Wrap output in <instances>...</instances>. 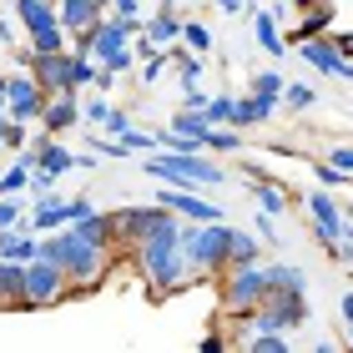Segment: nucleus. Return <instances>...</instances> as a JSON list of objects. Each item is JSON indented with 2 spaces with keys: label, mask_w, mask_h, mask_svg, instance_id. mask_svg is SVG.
Returning a JSON list of instances; mask_svg holds the SVG:
<instances>
[{
  "label": "nucleus",
  "mask_w": 353,
  "mask_h": 353,
  "mask_svg": "<svg viewBox=\"0 0 353 353\" xmlns=\"http://www.w3.org/2000/svg\"><path fill=\"white\" fill-rule=\"evenodd\" d=\"M137 272L147 278L152 298H167L176 288H187V258H182V217L162 222L152 237H141L137 243Z\"/></svg>",
  "instance_id": "nucleus-1"
},
{
  "label": "nucleus",
  "mask_w": 353,
  "mask_h": 353,
  "mask_svg": "<svg viewBox=\"0 0 353 353\" xmlns=\"http://www.w3.org/2000/svg\"><path fill=\"white\" fill-rule=\"evenodd\" d=\"M41 258H51L61 272H66L71 288H96V283L106 278V252L91 248V243H81V237L71 232V222H66V228L41 232Z\"/></svg>",
  "instance_id": "nucleus-2"
},
{
  "label": "nucleus",
  "mask_w": 353,
  "mask_h": 353,
  "mask_svg": "<svg viewBox=\"0 0 353 353\" xmlns=\"http://www.w3.org/2000/svg\"><path fill=\"white\" fill-rule=\"evenodd\" d=\"M182 258L187 272L197 278H217L228 268V222H182Z\"/></svg>",
  "instance_id": "nucleus-3"
},
{
  "label": "nucleus",
  "mask_w": 353,
  "mask_h": 353,
  "mask_svg": "<svg viewBox=\"0 0 353 353\" xmlns=\"http://www.w3.org/2000/svg\"><path fill=\"white\" fill-rule=\"evenodd\" d=\"M147 176H157L162 187H217L228 172L207 162L202 152H162V157H147Z\"/></svg>",
  "instance_id": "nucleus-4"
},
{
  "label": "nucleus",
  "mask_w": 353,
  "mask_h": 353,
  "mask_svg": "<svg viewBox=\"0 0 353 353\" xmlns=\"http://www.w3.org/2000/svg\"><path fill=\"white\" fill-rule=\"evenodd\" d=\"M308 298L303 293H268L252 313H237V323H243L248 333L252 328H278V333H293V328H303L308 323Z\"/></svg>",
  "instance_id": "nucleus-5"
},
{
  "label": "nucleus",
  "mask_w": 353,
  "mask_h": 353,
  "mask_svg": "<svg viewBox=\"0 0 353 353\" xmlns=\"http://www.w3.org/2000/svg\"><path fill=\"white\" fill-rule=\"evenodd\" d=\"M222 313H252L258 303L268 298V278H263V263H237V268H222Z\"/></svg>",
  "instance_id": "nucleus-6"
},
{
  "label": "nucleus",
  "mask_w": 353,
  "mask_h": 353,
  "mask_svg": "<svg viewBox=\"0 0 353 353\" xmlns=\"http://www.w3.org/2000/svg\"><path fill=\"white\" fill-rule=\"evenodd\" d=\"M106 217H111V248H137L141 237H152L176 212L162 207V202H152V207H117V212H106Z\"/></svg>",
  "instance_id": "nucleus-7"
},
{
  "label": "nucleus",
  "mask_w": 353,
  "mask_h": 353,
  "mask_svg": "<svg viewBox=\"0 0 353 353\" xmlns=\"http://www.w3.org/2000/svg\"><path fill=\"white\" fill-rule=\"evenodd\" d=\"M308 237L318 248H333L343 232H353V217H343V207H339V197H333L328 187H318V192H308Z\"/></svg>",
  "instance_id": "nucleus-8"
},
{
  "label": "nucleus",
  "mask_w": 353,
  "mask_h": 353,
  "mask_svg": "<svg viewBox=\"0 0 353 353\" xmlns=\"http://www.w3.org/2000/svg\"><path fill=\"white\" fill-rule=\"evenodd\" d=\"M66 293H76V288L66 283V272H61L51 258H30L26 263V308H51V303H61Z\"/></svg>",
  "instance_id": "nucleus-9"
},
{
  "label": "nucleus",
  "mask_w": 353,
  "mask_h": 353,
  "mask_svg": "<svg viewBox=\"0 0 353 353\" xmlns=\"http://www.w3.org/2000/svg\"><path fill=\"white\" fill-rule=\"evenodd\" d=\"M293 51L308 61V66L318 71V76H333V81H348L353 86V56H343L339 46H333L328 36H303Z\"/></svg>",
  "instance_id": "nucleus-10"
},
{
  "label": "nucleus",
  "mask_w": 353,
  "mask_h": 353,
  "mask_svg": "<svg viewBox=\"0 0 353 353\" xmlns=\"http://www.w3.org/2000/svg\"><path fill=\"white\" fill-rule=\"evenodd\" d=\"M15 56H21V66L36 76L41 81V91H76L71 86V46L66 51H51V56H36V51H21V46H15Z\"/></svg>",
  "instance_id": "nucleus-11"
},
{
  "label": "nucleus",
  "mask_w": 353,
  "mask_h": 353,
  "mask_svg": "<svg viewBox=\"0 0 353 353\" xmlns=\"http://www.w3.org/2000/svg\"><path fill=\"white\" fill-rule=\"evenodd\" d=\"M41 106H46V91H41V81L36 76H6V117L10 121H41Z\"/></svg>",
  "instance_id": "nucleus-12"
},
{
  "label": "nucleus",
  "mask_w": 353,
  "mask_h": 353,
  "mask_svg": "<svg viewBox=\"0 0 353 353\" xmlns=\"http://www.w3.org/2000/svg\"><path fill=\"white\" fill-rule=\"evenodd\" d=\"M157 202L172 207L182 222H217V217H222V207H217V202H202L197 187H162V192H157Z\"/></svg>",
  "instance_id": "nucleus-13"
},
{
  "label": "nucleus",
  "mask_w": 353,
  "mask_h": 353,
  "mask_svg": "<svg viewBox=\"0 0 353 353\" xmlns=\"http://www.w3.org/2000/svg\"><path fill=\"white\" fill-rule=\"evenodd\" d=\"M71 126H81V101H76V91H46V106H41V132L66 137Z\"/></svg>",
  "instance_id": "nucleus-14"
},
{
  "label": "nucleus",
  "mask_w": 353,
  "mask_h": 353,
  "mask_svg": "<svg viewBox=\"0 0 353 353\" xmlns=\"http://www.w3.org/2000/svg\"><path fill=\"white\" fill-rule=\"evenodd\" d=\"M141 30H147L152 46H176V41H182V15H176V0H162V6L141 21Z\"/></svg>",
  "instance_id": "nucleus-15"
},
{
  "label": "nucleus",
  "mask_w": 353,
  "mask_h": 353,
  "mask_svg": "<svg viewBox=\"0 0 353 353\" xmlns=\"http://www.w3.org/2000/svg\"><path fill=\"white\" fill-rule=\"evenodd\" d=\"M26 222H30V232H51V228H66V202H61L56 192H41V197L30 202Z\"/></svg>",
  "instance_id": "nucleus-16"
},
{
  "label": "nucleus",
  "mask_w": 353,
  "mask_h": 353,
  "mask_svg": "<svg viewBox=\"0 0 353 353\" xmlns=\"http://www.w3.org/2000/svg\"><path fill=\"white\" fill-rule=\"evenodd\" d=\"M272 117H278V101H272V96L248 91V96H237V117H232V126L243 132V126H263V121H272Z\"/></svg>",
  "instance_id": "nucleus-17"
},
{
  "label": "nucleus",
  "mask_w": 353,
  "mask_h": 353,
  "mask_svg": "<svg viewBox=\"0 0 353 353\" xmlns=\"http://www.w3.org/2000/svg\"><path fill=\"white\" fill-rule=\"evenodd\" d=\"M248 6V0H243ZM252 10V36H258V46L268 56H283L288 51V36H278V10H258V6H248Z\"/></svg>",
  "instance_id": "nucleus-18"
},
{
  "label": "nucleus",
  "mask_w": 353,
  "mask_h": 353,
  "mask_svg": "<svg viewBox=\"0 0 353 353\" xmlns=\"http://www.w3.org/2000/svg\"><path fill=\"white\" fill-rule=\"evenodd\" d=\"M0 308H26V263L0 258Z\"/></svg>",
  "instance_id": "nucleus-19"
},
{
  "label": "nucleus",
  "mask_w": 353,
  "mask_h": 353,
  "mask_svg": "<svg viewBox=\"0 0 353 353\" xmlns=\"http://www.w3.org/2000/svg\"><path fill=\"white\" fill-rule=\"evenodd\" d=\"M56 15H61V26H66V30H81L91 21H101L106 6H101V0H56Z\"/></svg>",
  "instance_id": "nucleus-20"
},
{
  "label": "nucleus",
  "mask_w": 353,
  "mask_h": 353,
  "mask_svg": "<svg viewBox=\"0 0 353 353\" xmlns=\"http://www.w3.org/2000/svg\"><path fill=\"white\" fill-rule=\"evenodd\" d=\"M263 278H268V293H303L308 288V272L298 263H268Z\"/></svg>",
  "instance_id": "nucleus-21"
},
{
  "label": "nucleus",
  "mask_w": 353,
  "mask_h": 353,
  "mask_svg": "<svg viewBox=\"0 0 353 353\" xmlns=\"http://www.w3.org/2000/svg\"><path fill=\"white\" fill-rule=\"evenodd\" d=\"M10 10H15V21H21L26 30H41V26H56L61 21L56 0H10Z\"/></svg>",
  "instance_id": "nucleus-22"
},
{
  "label": "nucleus",
  "mask_w": 353,
  "mask_h": 353,
  "mask_svg": "<svg viewBox=\"0 0 353 353\" xmlns=\"http://www.w3.org/2000/svg\"><path fill=\"white\" fill-rule=\"evenodd\" d=\"M71 232L81 237V243L111 252V217H106V212H86V217H76V222H71Z\"/></svg>",
  "instance_id": "nucleus-23"
},
{
  "label": "nucleus",
  "mask_w": 353,
  "mask_h": 353,
  "mask_svg": "<svg viewBox=\"0 0 353 353\" xmlns=\"http://www.w3.org/2000/svg\"><path fill=\"white\" fill-rule=\"evenodd\" d=\"M172 132H176V137H192V141L207 152V132H212V121H207L202 106H182V111L172 117Z\"/></svg>",
  "instance_id": "nucleus-24"
},
{
  "label": "nucleus",
  "mask_w": 353,
  "mask_h": 353,
  "mask_svg": "<svg viewBox=\"0 0 353 353\" xmlns=\"http://www.w3.org/2000/svg\"><path fill=\"white\" fill-rule=\"evenodd\" d=\"M258 258H263V237L258 232H243V228H228V268L258 263Z\"/></svg>",
  "instance_id": "nucleus-25"
},
{
  "label": "nucleus",
  "mask_w": 353,
  "mask_h": 353,
  "mask_svg": "<svg viewBox=\"0 0 353 353\" xmlns=\"http://www.w3.org/2000/svg\"><path fill=\"white\" fill-rule=\"evenodd\" d=\"M26 51L36 56H51V51H66V26H41V30H26Z\"/></svg>",
  "instance_id": "nucleus-26"
},
{
  "label": "nucleus",
  "mask_w": 353,
  "mask_h": 353,
  "mask_svg": "<svg viewBox=\"0 0 353 353\" xmlns=\"http://www.w3.org/2000/svg\"><path fill=\"white\" fill-rule=\"evenodd\" d=\"M252 202H258V212H268V217H278L283 207H288V192H283L278 182H263V176L252 172Z\"/></svg>",
  "instance_id": "nucleus-27"
},
{
  "label": "nucleus",
  "mask_w": 353,
  "mask_h": 353,
  "mask_svg": "<svg viewBox=\"0 0 353 353\" xmlns=\"http://www.w3.org/2000/svg\"><path fill=\"white\" fill-rule=\"evenodd\" d=\"M318 101V91L308 81H283V96H278V111H288V117H298V111H308Z\"/></svg>",
  "instance_id": "nucleus-28"
},
{
  "label": "nucleus",
  "mask_w": 353,
  "mask_h": 353,
  "mask_svg": "<svg viewBox=\"0 0 353 353\" xmlns=\"http://www.w3.org/2000/svg\"><path fill=\"white\" fill-rule=\"evenodd\" d=\"M248 348H252V353H288V348H293V339L278 333V328H252V333H248Z\"/></svg>",
  "instance_id": "nucleus-29"
},
{
  "label": "nucleus",
  "mask_w": 353,
  "mask_h": 353,
  "mask_svg": "<svg viewBox=\"0 0 353 353\" xmlns=\"http://www.w3.org/2000/svg\"><path fill=\"white\" fill-rule=\"evenodd\" d=\"M207 121L212 126H232V117H237V96L232 91H222V96H207Z\"/></svg>",
  "instance_id": "nucleus-30"
},
{
  "label": "nucleus",
  "mask_w": 353,
  "mask_h": 353,
  "mask_svg": "<svg viewBox=\"0 0 353 353\" xmlns=\"http://www.w3.org/2000/svg\"><path fill=\"white\" fill-rule=\"evenodd\" d=\"M182 41H187V51H197V56L212 51V30H207L202 21H182Z\"/></svg>",
  "instance_id": "nucleus-31"
},
{
  "label": "nucleus",
  "mask_w": 353,
  "mask_h": 353,
  "mask_svg": "<svg viewBox=\"0 0 353 353\" xmlns=\"http://www.w3.org/2000/svg\"><path fill=\"white\" fill-rule=\"evenodd\" d=\"M15 222H26V197L21 192H6L0 197V228H15Z\"/></svg>",
  "instance_id": "nucleus-32"
},
{
  "label": "nucleus",
  "mask_w": 353,
  "mask_h": 353,
  "mask_svg": "<svg viewBox=\"0 0 353 353\" xmlns=\"http://www.w3.org/2000/svg\"><path fill=\"white\" fill-rule=\"evenodd\" d=\"M172 66V56H167V46H162V51H152L147 61H141V86H157V81H162V71Z\"/></svg>",
  "instance_id": "nucleus-33"
},
{
  "label": "nucleus",
  "mask_w": 353,
  "mask_h": 353,
  "mask_svg": "<svg viewBox=\"0 0 353 353\" xmlns=\"http://www.w3.org/2000/svg\"><path fill=\"white\" fill-rule=\"evenodd\" d=\"M313 176H318V182H323L328 192H339V187H348V182H353V176H343L333 162H323V157H313Z\"/></svg>",
  "instance_id": "nucleus-34"
},
{
  "label": "nucleus",
  "mask_w": 353,
  "mask_h": 353,
  "mask_svg": "<svg viewBox=\"0 0 353 353\" xmlns=\"http://www.w3.org/2000/svg\"><path fill=\"white\" fill-rule=\"evenodd\" d=\"M237 126H212V132H207V152H237Z\"/></svg>",
  "instance_id": "nucleus-35"
},
{
  "label": "nucleus",
  "mask_w": 353,
  "mask_h": 353,
  "mask_svg": "<svg viewBox=\"0 0 353 353\" xmlns=\"http://www.w3.org/2000/svg\"><path fill=\"white\" fill-rule=\"evenodd\" d=\"M283 81H288L283 71H258V76H252V91H258V96H272V101H278V96H283Z\"/></svg>",
  "instance_id": "nucleus-36"
},
{
  "label": "nucleus",
  "mask_w": 353,
  "mask_h": 353,
  "mask_svg": "<svg viewBox=\"0 0 353 353\" xmlns=\"http://www.w3.org/2000/svg\"><path fill=\"white\" fill-rule=\"evenodd\" d=\"M323 162H333L343 176H353V141H333V147L323 152Z\"/></svg>",
  "instance_id": "nucleus-37"
},
{
  "label": "nucleus",
  "mask_w": 353,
  "mask_h": 353,
  "mask_svg": "<svg viewBox=\"0 0 353 353\" xmlns=\"http://www.w3.org/2000/svg\"><path fill=\"white\" fill-rule=\"evenodd\" d=\"M121 147H126V152H152V147H157V132H141V126H126V132H121Z\"/></svg>",
  "instance_id": "nucleus-38"
},
{
  "label": "nucleus",
  "mask_w": 353,
  "mask_h": 353,
  "mask_svg": "<svg viewBox=\"0 0 353 353\" xmlns=\"http://www.w3.org/2000/svg\"><path fill=\"white\" fill-rule=\"evenodd\" d=\"M126 126H132V111H121V106H111V111H106V121H101V126H96V132H106V137H121V132H126Z\"/></svg>",
  "instance_id": "nucleus-39"
},
{
  "label": "nucleus",
  "mask_w": 353,
  "mask_h": 353,
  "mask_svg": "<svg viewBox=\"0 0 353 353\" xmlns=\"http://www.w3.org/2000/svg\"><path fill=\"white\" fill-rule=\"evenodd\" d=\"M252 232H258L263 243H283V237H278V222H272L268 212H258V222H252Z\"/></svg>",
  "instance_id": "nucleus-40"
},
{
  "label": "nucleus",
  "mask_w": 353,
  "mask_h": 353,
  "mask_svg": "<svg viewBox=\"0 0 353 353\" xmlns=\"http://www.w3.org/2000/svg\"><path fill=\"white\" fill-rule=\"evenodd\" d=\"M86 212H96V202H91V197H71V202H66V222L86 217Z\"/></svg>",
  "instance_id": "nucleus-41"
},
{
  "label": "nucleus",
  "mask_w": 353,
  "mask_h": 353,
  "mask_svg": "<svg viewBox=\"0 0 353 353\" xmlns=\"http://www.w3.org/2000/svg\"><path fill=\"white\" fill-rule=\"evenodd\" d=\"M111 15H141V0H106Z\"/></svg>",
  "instance_id": "nucleus-42"
},
{
  "label": "nucleus",
  "mask_w": 353,
  "mask_h": 353,
  "mask_svg": "<svg viewBox=\"0 0 353 353\" xmlns=\"http://www.w3.org/2000/svg\"><path fill=\"white\" fill-rule=\"evenodd\" d=\"M182 106H207V91H197V81L182 86Z\"/></svg>",
  "instance_id": "nucleus-43"
},
{
  "label": "nucleus",
  "mask_w": 353,
  "mask_h": 353,
  "mask_svg": "<svg viewBox=\"0 0 353 353\" xmlns=\"http://www.w3.org/2000/svg\"><path fill=\"white\" fill-rule=\"evenodd\" d=\"M0 46H10V51H15V46H21V36H15V26L6 21V15H0Z\"/></svg>",
  "instance_id": "nucleus-44"
},
{
  "label": "nucleus",
  "mask_w": 353,
  "mask_h": 353,
  "mask_svg": "<svg viewBox=\"0 0 353 353\" xmlns=\"http://www.w3.org/2000/svg\"><path fill=\"white\" fill-rule=\"evenodd\" d=\"M339 313H343V328L353 333V293H343V298H339Z\"/></svg>",
  "instance_id": "nucleus-45"
},
{
  "label": "nucleus",
  "mask_w": 353,
  "mask_h": 353,
  "mask_svg": "<svg viewBox=\"0 0 353 353\" xmlns=\"http://www.w3.org/2000/svg\"><path fill=\"white\" fill-rule=\"evenodd\" d=\"M222 348H228V339H217V333H207V339H202V353H222Z\"/></svg>",
  "instance_id": "nucleus-46"
},
{
  "label": "nucleus",
  "mask_w": 353,
  "mask_h": 353,
  "mask_svg": "<svg viewBox=\"0 0 353 353\" xmlns=\"http://www.w3.org/2000/svg\"><path fill=\"white\" fill-rule=\"evenodd\" d=\"M212 6H217V10H228V15H232V10H243V0H212Z\"/></svg>",
  "instance_id": "nucleus-47"
},
{
  "label": "nucleus",
  "mask_w": 353,
  "mask_h": 353,
  "mask_svg": "<svg viewBox=\"0 0 353 353\" xmlns=\"http://www.w3.org/2000/svg\"><path fill=\"white\" fill-rule=\"evenodd\" d=\"M0 121H6V76H0Z\"/></svg>",
  "instance_id": "nucleus-48"
},
{
  "label": "nucleus",
  "mask_w": 353,
  "mask_h": 353,
  "mask_svg": "<svg viewBox=\"0 0 353 353\" xmlns=\"http://www.w3.org/2000/svg\"><path fill=\"white\" fill-rule=\"evenodd\" d=\"M0 157H6V141H0Z\"/></svg>",
  "instance_id": "nucleus-49"
},
{
  "label": "nucleus",
  "mask_w": 353,
  "mask_h": 353,
  "mask_svg": "<svg viewBox=\"0 0 353 353\" xmlns=\"http://www.w3.org/2000/svg\"><path fill=\"white\" fill-rule=\"evenodd\" d=\"M101 6H106V0H101Z\"/></svg>",
  "instance_id": "nucleus-50"
}]
</instances>
